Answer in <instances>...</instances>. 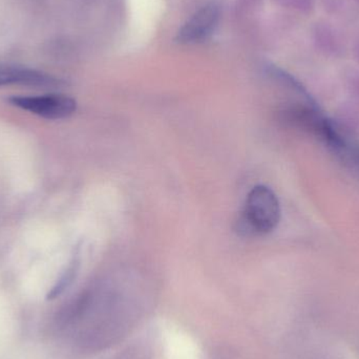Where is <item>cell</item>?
I'll return each mask as SVG.
<instances>
[{
    "label": "cell",
    "mask_w": 359,
    "mask_h": 359,
    "mask_svg": "<svg viewBox=\"0 0 359 359\" xmlns=\"http://www.w3.org/2000/svg\"><path fill=\"white\" fill-rule=\"evenodd\" d=\"M280 221V205L273 190L265 185L252 188L238 221V229L247 236H263L273 231Z\"/></svg>",
    "instance_id": "cell-1"
},
{
    "label": "cell",
    "mask_w": 359,
    "mask_h": 359,
    "mask_svg": "<svg viewBox=\"0 0 359 359\" xmlns=\"http://www.w3.org/2000/svg\"><path fill=\"white\" fill-rule=\"evenodd\" d=\"M219 20V6L215 4H207L186 21L179 31L177 40L185 44L202 41L215 31Z\"/></svg>",
    "instance_id": "cell-3"
},
{
    "label": "cell",
    "mask_w": 359,
    "mask_h": 359,
    "mask_svg": "<svg viewBox=\"0 0 359 359\" xmlns=\"http://www.w3.org/2000/svg\"><path fill=\"white\" fill-rule=\"evenodd\" d=\"M78 270V262L74 261L73 263L69 265V267L67 268V271L62 274L60 280L57 282V284L55 285L54 288L48 292V297L46 299H57L59 295L62 294L65 292V289L69 286V285L73 283V280H75L76 274H77Z\"/></svg>",
    "instance_id": "cell-5"
},
{
    "label": "cell",
    "mask_w": 359,
    "mask_h": 359,
    "mask_svg": "<svg viewBox=\"0 0 359 359\" xmlns=\"http://www.w3.org/2000/svg\"><path fill=\"white\" fill-rule=\"evenodd\" d=\"M21 84L29 86H56V78L29 67L0 63V86Z\"/></svg>",
    "instance_id": "cell-4"
},
{
    "label": "cell",
    "mask_w": 359,
    "mask_h": 359,
    "mask_svg": "<svg viewBox=\"0 0 359 359\" xmlns=\"http://www.w3.org/2000/svg\"><path fill=\"white\" fill-rule=\"evenodd\" d=\"M8 101L14 107L50 120L69 117L75 113L76 109H77L76 101L65 95L13 96L10 97Z\"/></svg>",
    "instance_id": "cell-2"
}]
</instances>
